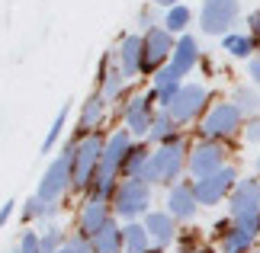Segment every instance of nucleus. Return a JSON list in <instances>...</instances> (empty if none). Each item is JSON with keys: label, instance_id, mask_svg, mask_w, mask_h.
Wrapping results in <instances>:
<instances>
[{"label": "nucleus", "instance_id": "1", "mask_svg": "<svg viewBox=\"0 0 260 253\" xmlns=\"http://www.w3.org/2000/svg\"><path fill=\"white\" fill-rule=\"evenodd\" d=\"M186 164H189V141L186 138L167 141V144H157L151 151V160L142 170V179L148 186H174L183 179Z\"/></svg>", "mask_w": 260, "mask_h": 253}, {"label": "nucleus", "instance_id": "2", "mask_svg": "<svg viewBox=\"0 0 260 253\" xmlns=\"http://www.w3.org/2000/svg\"><path fill=\"white\" fill-rule=\"evenodd\" d=\"M244 113L238 109L232 99H218V103L209 106V113L199 119V128H196V135L199 138H212V141H235V138H241L244 135Z\"/></svg>", "mask_w": 260, "mask_h": 253}, {"label": "nucleus", "instance_id": "3", "mask_svg": "<svg viewBox=\"0 0 260 253\" xmlns=\"http://www.w3.org/2000/svg\"><path fill=\"white\" fill-rule=\"evenodd\" d=\"M74 179H71V192H81L87 196L90 183H93L100 160H103V148H106V131H90V135L74 138Z\"/></svg>", "mask_w": 260, "mask_h": 253}, {"label": "nucleus", "instance_id": "4", "mask_svg": "<svg viewBox=\"0 0 260 253\" xmlns=\"http://www.w3.org/2000/svg\"><path fill=\"white\" fill-rule=\"evenodd\" d=\"M154 205V186L145 179H119L113 192V211L119 221H142Z\"/></svg>", "mask_w": 260, "mask_h": 253}, {"label": "nucleus", "instance_id": "5", "mask_svg": "<svg viewBox=\"0 0 260 253\" xmlns=\"http://www.w3.org/2000/svg\"><path fill=\"white\" fill-rule=\"evenodd\" d=\"M154 113H157V96L154 90H138V93H128L119 106V116H122V128H128L138 141H148V131H151L154 122Z\"/></svg>", "mask_w": 260, "mask_h": 253}, {"label": "nucleus", "instance_id": "6", "mask_svg": "<svg viewBox=\"0 0 260 253\" xmlns=\"http://www.w3.org/2000/svg\"><path fill=\"white\" fill-rule=\"evenodd\" d=\"M209 106H212L209 87L199 84V80H186V84L180 87V93L174 96V103L167 106V113H171L180 125H196L199 119L209 113Z\"/></svg>", "mask_w": 260, "mask_h": 253}, {"label": "nucleus", "instance_id": "7", "mask_svg": "<svg viewBox=\"0 0 260 253\" xmlns=\"http://www.w3.org/2000/svg\"><path fill=\"white\" fill-rule=\"evenodd\" d=\"M238 19H241V0H203L199 7V32L222 39L235 32Z\"/></svg>", "mask_w": 260, "mask_h": 253}, {"label": "nucleus", "instance_id": "8", "mask_svg": "<svg viewBox=\"0 0 260 253\" xmlns=\"http://www.w3.org/2000/svg\"><path fill=\"white\" fill-rule=\"evenodd\" d=\"M222 167H228V144H225V141L196 138L193 144H189V164H186V173L193 176V179L212 176V173H218Z\"/></svg>", "mask_w": 260, "mask_h": 253}, {"label": "nucleus", "instance_id": "9", "mask_svg": "<svg viewBox=\"0 0 260 253\" xmlns=\"http://www.w3.org/2000/svg\"><path fill=\"white\" fill-rule=\"evenodd\" d=\"M238 179H241V173H238V167H222L218 173L212 176H203V179H193V189H196V199L203 208H212V205H222V202H228V196H232V189L238 186Z\"/></svg>", "mask_w": 260, "mask_h": 253}, {"label": "nucleus", "instance_id": "10", "mask_svg": "<svg viewBox=\"0 0 260 253\" xmlns=\"http://www.w3.org/2000/svg\"><path fill=\"white\" fill-rule=\"evenodd\" d=\"M145 35V52H142V77H151L154 70H161L164 64H171V55H174V45H177V35L167 32L164 26L157 29H148Z\"/></svg>", "mask_w": 260, "mask_h": 253}, {"label": "nucleus", "instance_id": "11", "mask_svg": "<svg viewBox=\"0 0 260 253\" xmlns=\"http://www.w3.org/2000/svg\"><path fill=\"white\" fill-rule=\"evenodd\" d=\"M135 135L128 128H113L106 135V148H103V160H100V170L96 173H106L113 179H122V164H125V154L132 151L135 144Z\"/></svg>", "mask_w": 260, "mask_h": 253}, {"label": "nucleus", "instance_id": "12", "mask_svg": "<svg viewBox=\"0 0 260 253\" xmlns=\"http://www.w3.org/2000/svg\"><path fill=\"white\" fill-rule=\"evenodd\" d=\"M142 52H145V35L142 32H125L113 48V61L122 70V77L132 84L135 77H142Z\"/></svg>", "mask_w": 260, "mask_h": 253}, {"label": "nucleus", "instance_id": "13", "mask_svg": "<svg viewBox=\"0 0 260 253\" xmlns=\"http://www.w3.org/2000/svg\"><path fill=\"white\" fill-rule=\"evenodd\" d=\"M113 218H116L113 202L84 196V205L77 208V228H74V231H81V234H87V237H96V234H100V231H103Z\"/></svg>", "mask_w": 260, "mask_h": 253}, {"label": "nucleus", "instance_id": "14", "mask_svg": "<svg viewBox=\"0 0 260 253\" xmlns=\"http://www.w3.org/2000/svg\"><path fill=\"white\" fill-rule=\"evenodd\" d=\"M164 208L171 211L177 221H193L196 211L203 208L196 199V189H193V179H180V183L167 186V196H164Z\"/></svg>", "mask_w": 260, "mask_h": 253}, {"label": "nucleus", "instance_id": "15", "mask_svg": "<svg viewBox=\"0 0 260 253\" xmlns=\"http://www.w3.org/2000/svg\"><path fill=\"white\" fill-rule=\"evenodd\" d=\"M125 87H128V80L122 77V70L116 67L113 61V48L100 58V70H96V90L106 96V103L113 106L119 103V99H125Z\"/></svg>", "mask_w": 260, "mask_h": 253}, {"label": "nucleus", "instance_id": "16", "mask_svg": "<svg viewBox=\"0 0 260 253\" xmlns=\"http://www.w3.org/2000/svg\"><path fill=\"white\" fill-rule=\"evenodd\" d=\"M109 116V103L106 96L100 93V90H93L84 103H81V113H77V125H74V138L81 135H90V131H100Z\"/></svg>", "mask_w": 260, "mask_h": 253}, {"label": "nucleus", "instance_id": "17", "mask_svg": "<svg viewBox=\"0 0 260 253\" xmlns=\"http://www.w3.org/2000/svg\"><path fill=\"white\" fill-rule=\"evenodd\" d=\"M142 221H145V228H148V234H151V240H154L157 250H167L171 244H177V237H180L177 225H180V221L167 208H151Z\"/></svg>", "mask_w": 260, "mask_h": 253}, {"label": "nucleus", "instance_id": "18", "mask_svg": "<svg viewBox=\"0 0 260 253\" xmlns=\"http://www.w3.org/2000/svg\"><path fill=\"white\" fill-rule=\"evenodd\" d=\"M247 211H260V176H241L238 186L228 196V215H247Z\"/></svg>", "mask_w": 260, "mask_h": 253}, {"label": "nucleus", "instance_id": "19", "mask_svg": "<svg viewBox=\"0 0 260 253\" xmlns=\"http://www.w3.org/2000/svg\"><path fill=\"white\" fill-rule=\"evenodd\" d=\"M199 64H203V52H199L196 35H189V32L177 35V45H174V55H171V67L180 77H189Z\"/></svg>", "mask_w": 260, "mask_h": 253}, {"label": "nucleus", "instance_id": "20", "mask_svg": "<svg viewBox=\"0 0 260 253\" xmlns=\"http://www.w3.org/2000/svg\"><path fill=\"white\" fill-rule=\"evenodd\" d=\"M183 84H186V80L180 77L171 64H164L161 70H154V74H151V90H154V96H157V106H164V109L171 106Z\"/></svg>", "mask_w": 260, "mask_h": 253}, {"label": "nucleus", "instance_id": "21", "mask_svg": "<svg viewBox=\"0 0 260 253\" xmlns=\"http://www.w3.org/2000/svg\"><path fill=\"white\" fill-rule=\"evenodd\" d=\"M19 215H23V221L29 225V221H42V225H48V221H55L58 215H61V202L55 199H42V196H29L23 205H19Z\"/></svg>", "mask_w": 260, "mask_h": 253}, {"label": "nucleus", "instance_id": "22", "mask_svg": "<svg viewBox=\"0 0 260 253\" xmlns=\"http://www.w3.org/2000/svg\"><path fill=\"white\" fill-rule=\"evenodd\" d=\"M180 125L177 119L167 113L164 106H157V113H154V122H151V131H148V144H167V141H177V138H183L180 135Z\"/></svg>", "mask_w": 260, "mask_h": 253}, {"label": "nucleus", "instance_id": "23", "mask_svg": "<svg viewBox=\"0 0 260 253\" xmlns=\"http://www.w3.org/2000/svg\"><path fill=\"white\" fill-rule=\"evenodd\" d=\"M257 39L251 32H228L222 35V52L228 58H238V61H251V58L257 55Z\"/></svg>", "mask_w": 260, "mask_h": 253}, {"label": "nucleus", "instance_id": "24", "mask_svg": "<svg viewBox=\"0 0 260 253\" xmlns=\"http://www.w3.org/2000/svg\"><path fill=\"white\" fill-rule=\"evenodd\" d=\"M122 231H125V253H161L148 234L145 221H122Z\"/></svg>", "mask_w": 260, "mask_h": 253}, {"label": "nucleus", "instance_id": "25", "mask_svg": "<svg viewBox=\"0 0 260 253\" xmlns=\"http://www.w3.org/2000/svg\"><path fill=\"white\" fill-rule=\"evenodd\" d=\"M96 253H125V231H122V221L113 218L109 225L93 237Z\"/></svg>", "mask_w": 260, "mask_h": 253}, {"label": "nucleus", "instance_id": "26", "mask_svg": "<svg viewBox=\"0 0 260 253\" xmlns=\"http://www.w3.org/2000/svg\"><path fill=\"white\" fill-rule=\"evenodd\" d=\"M151 144L148 141H135L132 151L125 154V164H122V179H142V170L148 167V160H151Z\"/></svg>", "mask_w": 260, "mask_h": 253}, {"label": "nucleus", "instance_id": "27", "mask_svg": "<svg viewBox=\"0 0 260 253\" xmlns=\"http://www.w3.org/2000/svg\"><path fill=\"white\" fill-rule=\"evenodd\" d=\"M68 116H71V103H64V106L55 113L52 125H48L45 138H42V148H39L42 154H52V151H58V148H61V141H64V128H68Z\"/></svg>", "mask_w": 260, "mask_h": 253}, {"label": "nucleus", "instance_id": "28", "mask_svg": "<svg viewBox=\"0 0 260 253\" xmlns=\"http://www.w3.org/2000/svg\"><path fill=\"white\" fill-rule=\"evenodd\" d=\"M254 244H257L254 234H247L241 228H232V231H225V234L218 237V253H251Z\"/></svg>", "mask_w": 260, "mask_h": 253}, {"label": "nucleus", "instance_id": "29", "mask_svg": "<svg viewBox=\"0 0 260 253\" xmlns=\"http://www.w3.org/2000/svg\"><path fill=\"white\" fill-rule=\"evenodd\" d=\"M228 99H232V103L244 113V119L260 116V93H257V87H254V84H241V87H235Z\"/></svg>", "mask_w": 260, "mask_h": 253}, {"label": "nucleus", "instance_id": "30", "mask_svg": "<svg viewBox=\"0 0 260 253\" xmlns=\"http://www.w3.org/2000/svg\"><path fill=\"white\" fill-rule=\"evenodd\" d=\"M167 32L174 35H183L189 26H193V10H189L186 4H177V7H167L164 10V23H161Z\"/></svg>", "mask_w": 260, "mask_h": 253}, {"label": "nucleus", "instance_id": "31", "mask_svg": "<svg viewBox=\"0 0 260 253\" xmlns=\"http://www.w3.org/2000/svg\"><path fill=\"white\" fill-rule=\"evenodd\" d=\"M39 240H42V253H58L68 247V231L61 225H55V221H48L39 231Z\"/></svg>", "mask_w": 260, "mask_h": 253}, {"label": "nucleus", "instance_id": "32", "mask_svg": "<svg viewBox=\"0 0 260 253\" xmlns=\"http://www.w3.org/2000/svg\"><path fill=\"white\" fill-rule=\"evenodd\" d=\"M157 10L161 7H154V4H145L142 10H138V29H142V32H148V29H157L164 23V13L157 16Z\"/></svg>", "mask_w": 260, "mask_h": 253}, {"label": "nucleus", "instance_id": "33", "mask_svg": "<svg viewBox=\"0 0 260 253\" xmlns=\"http://www.w3.org/2000/svg\"><path fill=\"white\" fill-rule=\"evenodd\" d=\"M13 253H42V240H39V231L26 228L23 234H19L16 247H13Z\"/></svg>", "mask_w": 260, "mask_h": 253}, {"label": "nucleus", "instance_id": "34", "mask_svg": "<svg viewBox=\"0 0 260 253\" xmlns=\"http://www.w3.org/2000/svg\"><path fill=\"white\" fill-rule=\"evenodd\" d=\"M68 250L71 253H96V244H93V237L81 234V231H71L68 234Z\"/></svg>", "mask_w": 260, "mask_h": 253}, {"label": "nucleus", "instance_id": "35", "mask_svg": "<svg viewBox=\"0 0 260 253\" xmlns=\"http://www.w3.org/2000/svg\"><path fill=\"white\" fill-rule=\"evenodd\" d=\"M244 138L251 141V144H260V116H254V119L244 122Z\"/></svg>", "mask_w": 260, "mask_h": 253}, {"label": "nucleus", "instance_id": "36", "mask_svg": "<svg viewBox=\"0 0 260 253\" xmlns=\"http://www.w3.org/2000/svg\"><path fill=\"white\" fill-rule=\"evenodd\" d=\"M244 23H247V32H251V35L257 39V42H260V7H254L251 13H247Z\"/></svg>", "mask_w": 260, "mask_h": 253}, {"label": "nucleus", "instance_id": "37", "mask_svg": "<svg viewBox=\"0 0 260 253\" xmlns=\"http://www.w3.org/2000/svg\"><path fill=\"white\" fill-rule=\"evenodd\" d=\"M244 70H247V77H251V84L260 87V55H254L251 61H244Z\"/></svg>", "mask_w": 260, "mask_h": 253}, {"label": "nucleus", "instance_id": "38", "mask_svg": "<svg viewBox=\"0 0 260 253\" xmlns=\"http://www.w3.org/2000/svg\"><path fill=\"white\" fill-rule=\"evenodd\" d=\"M13 211H16V199H7L4 205H0V228H7V225H10Z\"/></svg>", "mask_w": 260, "mask_h": 253}, {"label": "nucleus", "instance_id": "39", "mask_svg": "<svg viewBox=\"0 0 260 253\" xmlns=\"http://www.w3.org/2000/svg\"><path fill=\"white\" fill-rule=\"evenodd\" d=\"M154 7H161V10H167V7H177V4H183V0H151Z\"/></svg>", "mask_w": 260, "mask_h": 253}, {"label": "nucleus", "instance_id": "40", "mask_svg": "<svg viewBox=\"0 0 260 253\" xmlns=\"http://www.w3.org/2000/svg\"><path fill=\"white\" fill-rule=\"evenodd\" d=\"M254 167H257V176H260V154H257V160H254Z\"/></svg>", "mask_w": 260, "mask_h": 253}, {"label": "nucleus", "instance_id": "41", "mask_svg": "<svg viewBox=\"0 0 260 253\" xmlns=\"http://www.w3.org/2000/svg\"><path fill=\"white\" fill-rule=\"evenodd\" d=\"M58 253H71V250H68V247H64V250H58Z\"/></svg>", "mask_w": 260, "mask_h": 253}, {"label": "nucleus", "instance_id": "42", "mask_svg": "<svg viewBox=\"0 0 260 253\" xmlns=\"http://www.w3.org/2000/svg\"><path fill=\"white\" fill-rule=\"evenodd\" d=\"M257 55H260V45H257Z\"/></svg>", "mask_w": 260, "mask_h": 253}, {"label": "nucleus", "instance_id": "43", "mask_svg": "<svg viewBox=\"0 0 260 253\" xmlns=\"http://www.w3.org/2000/svg\"><path fill=\"white\" fill-rule=\"evenodd\" d=\"M257 253H260V250H257Z\"/></svg>", "mask_w": 260, "mask_h": 253}]
</instances>
